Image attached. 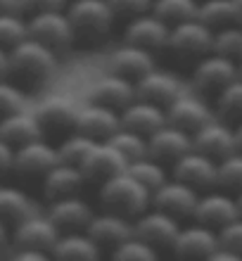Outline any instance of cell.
I'll return each mask as SVG.
<instances>
[{"label":"cell","instance_id":"cell-39","mask_svg":"<svg viewBox=\"0 0 242 261\" xmlns=\"http://www.w3.org/2000/svg\"><path fill=\"white\" fill-rule=\"evenodd\" d=\"M219 188L237 195L242 190V152L235 150L219 162Z\"/></svg>","mask_w":242,"mask_h":261},{"label":"cell","instance_id":"cell-11","mask_svg":"<svg viewBox=\"0 0 242 261\" xmlns=\"http://www.w3.org/2000/svg\"><path fill=\"white\" fill-rule=\"evenodd\" d=\"M169 34H171V27L150 10V12H145V14H138V17L126 19L124 43L145 48V50H150V53H159V50H166Z\"/></svg>","mask_w":242,"mask_h":261},{"label":"cell","instance_id":"cell-26","mask_svg":"<svg viewBox=\"0 0 242 261\" xmlns=\"http://www.w3.org/2000/svg\"><path fill=\"white\" fill-rule=\"evenodd\" d=\"M154 69V53L131 43H121L110 57V71L119 76H126L131 81H138L147 71Z\"/></svg>","mask_w":242,"mask_h":261},{"label":"cell","instance_id":"cell-15","mask_svg":"<svg viewBox=\"0 0 242 261\" xmlns=\"http://www.w3.org/2000/svg\"><path fill=\"white\" fill-rule=\"evenodd\" d=\"M62 230L55 226V221L48 214H31L26 219L14 226V242L17 247H29V249H41L52 256L57 240H60Z\"/></svg>","mask_w":242,"mask_h":261},{"label":"cell","instance_id":"cell-38","mask_svg":"<svg viewBox=\"0 0 242 261\" xmlns=\"http://www.w3.org/2000/svg\"><path fill=\"white\" fill-rule=\"evenodd\" d=\"M29 36V21L21 12H5L0 14V48H14L19 41Z\"/></svg>","mask_w":242,"mask_h":261},{"label":"cell","instance_id":"cell-6","mask_svg":"<svg viewBox=\"0 0 242 261\" xmlns=\"http://www.w3.org/2000/svg\"><path fill=\"white\" fill-rule=\"evenodd\" d=\"M26 21H29V36L36 38V41L45 43V45H50L55 53L67 50L71 43L76 41L71 19H69V14H67V7L64 10L36 12L31 17H26Z\"/></svg>","mask_w":242,"mask_h":261},{"label":"cell","instance_id":"cell-10","mask_svg":"<svg viewBox=\"0 0 242 261\" xmlns=\"http://www.w3.org/2000/svg\"><path fill=\"white\" fill-rule=\"evenodd\" d=\"M60 164V152L45 138H36L31 143L14 147V166L12 171L26 178H43L52 166Z\"/></svg>","mask_w":242,"mask_h":261},{"label":"cell","instance_id":"cell-21","mask_svg":"<svg viewBox=\"0 0 242 261\" xmlns=\"http://www.w3.org/2000/svg\"><path fill=\"white\" fill-rule=\"evenodd\" d=\"M126 169H128V162L124 159V154L117 147H112L107 140H100L90 150L86 162L81 164V171L86 173V180H93L97 186L104 183L107 178H112V176L126 171Z\"/></svg>","mask_w":242,"mask_h":261},{"label":"cell","instance_id":"cell-43","mask_svg":"<svg viewBox=\"0 0 242 261\" xmlns=\"http://www.w3.org/2000/svg\"><path fill=\"white\" fill-rule=\"evenodd\" d=\"M114 10L117 17H124V19H131V17H138V14H145L152 10L154 0H107Z\"/></svg>","mask_w":242,"mask_h":261},{"label":"cell","instance_id":"cell-19","mask_svg":"<svg viewBox=\"0 0 242 261\" xmlns=\"http://www.w3.org/2000/svg\"><path fill=\"white\" fill-rule=\"evenodd\" d=\"M86 230H88L90 238L102 247V252H110L112 254L114 247H119L124 240L133 238V219L104 209L102 214H95V216L90 219Z\"/></svg>","mask_w":242,"mask_h":261},{"label":"cell","instance_id":"cell-1","mask_svg":"<svg viewBox=\"0 0 242 261\" xmlns=\"http://www.w3.org/2000/svg\"><path fill=\"white\" fill-rule=\"evenodd\" d=\"M7 53H10V76L26 86H41L57 69L55 50L31 36H26Z\"/></svg>","mask_w":242,"mask_h":261},{"label":"cell","instance_id":"cell-50","mask_svg":"<svg viewBox=\"0 0 242 261\" xmlns=\"http://www.w3.org/2000/svg\"><path fill=\"white\" fill-rule=\"evenodd\" d=\"M235 143H237V150L242 152V121L235 124Z\"/></svg>","mask_w":242,"mask_h":261},{"label":"cell","instance_id":"cell-8","mask_svg":"<svg viewBox=\"0 0 242 261\" xmlns=\"http://www.w3.org/2000/svg\"><path fill=\"white\" fill-rule=\"evenodd\" d=\"M171 176L200 193H207L211 188H219V162L193 147L171 166Z\"/></svg>","mask_w":242,"mask_h":261},{"label":"cell","instance_id":"cell-27","mask_svg":"<svg viewBox=\"0 0 242 261\" xmlns=\"http://www.w3.org/2000/svg\"><path fill=\"white\" fill-rule=\"evenodd\" d=\"M86 183H88V180H86V173L81 171V166L60 162V164L52 166V169L43 176V193L52 202V199L78 195Z\"/></svg>","mask_w":242,"mask_h":261},{"label":"cell","instance_id":"cell-32","mask_svg":"<svg viewBox=\"0 0 242 261\" xmlns=\"http://www.w3.org/2000/svg\"><path fill=\"white\" fill-rule=\"evenodd\" d=\"M97 143H100V140L86 136V133H78V130H74V133H69L67 138H62V143L57 145L60 162H64V164L81 166L83 162H86V157L90 154V150H93Z\"/></svg>","mask_w":242,"mask_h":261},{"label":"cell","instance_id":"cell-47","mask_svg":"<svg viewBox=\"0 0 242 261\" xmlns=\"http://www.w3.org/2000/svg\"><path fill=\"white\" fill-rule=\"evenodd\" d=\"M10 76V53L5 48H0V79Z\"/></svg>","mask_w":242,"mask_h":261},{"label":"cell","instance_id":"cell-30","mask_svg":"<svg viewBox=\"0 0 242 261\" xmlns=\"http://www.w3.org/2000/svg\"><path fill=\"white\" fill-rule=\"evenodd\" d=\"M36 212L34 199L29 197L24 190L19 188H10V186H0V221L5 223H21V221L31 216Z\"/></svg>","mask_w":242,"mask_h":261},{"label":"cell","instance_id":"cell-7","mask_svg":"<svg viewBox=\"0 0 242 261\" xmlns=\"http://www.w3.org/2000/svg\"><path fill=\"white\" fill-rule=\"evenodd\" d=\"M180 223L176 216L162 212L157 206H150L147 212H143L138 219H133V235H138L140 240H145L147 245H152L157 252H171L173 242L178 238Z\"/></svg>","mask_w":242,"mask_h":261},{"label":"cell","instance_id":"cell-48","mask_svg":"<svg viewBox=\"0 0 242 261\" xmlns=\"http://www.w3.org/2000/svg\"><path fill=\"white\" fill-rule=\"evenodd\" d=\"M5 12H21L19 0H0V14H5Z\"/></svg>","mask_w":242,"mask_h":261},{"label":"cell","instance_id":"cell-18","mask_svg":"<svg viewBox=\"0 0 242 261\" xmlns=\"http://www.w3.org/2000/svg\"><path fill=\"white\" fill-rule=\"evenodd\" d=\"M136 97H138V93H136V81L114 74V71H110V74L102 76V79H97L88 88V102L104 105V107H112V110H117V112L128 107Z\"/></svg>","mask_w":242,"mask_h":261},{"label":"cell","instance_id":"cell-33","mask_svg":"<svg viewBox=\"0 0 242 261\" xmlns=\"http://www.w3.org/2000/svg\"><path fill=\"white\" fill-rule=\"evenodd\" d=\"M219 117L228 124H240L242 121V76L230 81L226 88L214 97Z\"/></svg>","mask_w":242,"mask_h":261},{"label":"cell","instance_id":"cell-46","mask_svg":"<svg viewBox=\"0 0 242 261\" xmlns=\"http://www.w3.org/2000/svg\"><path fill=\"white\" fill-rule=\"evenodd\" d=\"M48 252H41V249H29V247H17V252H14V261H45L48 259Z\"/></svg>","mask_w":242,"mask_h":261},{"label":"cell","instance_id":"cell-49","mask_svg":"<svg viewBox=\"0 0 242 261\" xmlns=\"http://www.w3.org/2000/svg\"><path fill=\"white\" fill-rule=\"evenodd\" d=\"M5 242H7V223L0 221V249L5 247Z\"/></svg>","mask_w":242,"mask_h":261},{"label":"cell","instance_id":"cell-2","mask_svg":"<svg viewBox=\"0 0 242 261\" xmlns=\"http://www.w3.org/2000/svg\"><path fill=\"white\" fill-rule=\"evenodd\" d=\"M100 204L128 219H138L152 206V190L145 188L128 169L100 183Z\"/></svg>","mask_w":242,"mask_h":261},{"label":"cell","instance_id":"cell-34","mask_svg":"<svg viewBox=\"0 0 242 261\" xmlns=\"http://www.w3.org/2000/svg\"><path fill=\"white\" fill-rule=\"evenodd\" d=\"M197 10H200V0H154L152 3V12L162 17L169 27L195 19Z\"/></svg>","mask_w":242,"mask_h":261},{"label":"cell","instance_id":"cell-51","mask_svg":"<svg viewBox=\"0 0 242 261\" xmlns=\"http://www.w3.org/2000/svg\"><path fill=\"white\" fill-rule=\"evenodd\" d=\"M235 199H237V206H240V216H242V190L235 195Z\"/></svg>","mask_w":242,"mask_h":261},{"label":"cell","instance_id":"cell-35","mask_svg":"<svg viewBox=\"0 0 242 261\" xmlns=\"http://www.w3.org/2000/svg\"><path fill=\"white\" fill-rule=\"evenodd\" d=\"M128 171H131L145 188H150L152 193L162 186V183H166V180L171 178V176L166 173V164L157 162V159L150 157V154L131 162V164H128Z\"/></svg>","mask_w":242,"mask_h":261},{"label":"cell","instance_id":"cell-14","mask_svg":"<svg viewBox=\"0 0 242 261\" xmlns=\"http://www.w3.org/2000/svg\"><path fill=\"white\" fill-rule=\"evenodd\" d=\"M166 119L169 124L176 128H183L193 136L195 130H200L202 126L214 119V112L209 107L207 97L200 93H183L166 107Z\"/></svg>","mask_w":242,"mask_h":261},{"label":"cell","instance_id":"cell-3","mask_svg":"<svg viewBox=\"0 0 242 261\" xmlns=\"http://www.w3.org/2000/svg\"><path fill=\"white\" fill-rule=\"evenodd\" d=\"M67 14L71 19L76 41L81 43H100L110 36L117 14L107 0H69Z\"/></svg>","mask_w":242,"mask_h":261},{"label":"cell","instance_id":"cell-13","mask_svg":"<svg viewBox=\"0 0 242 261\" xmlns=\"http://www.w3.org/2000/svg\"><path fill=\"white\" fill-rule=\"evenodd\" d=\"M197 199H200V190H195L193 186H187V183L171 176L152 193V206L171 214V216H176L180 221V219H193Z\"/></svg>","mask_w":242,"mask_h":261},{"label":"cell","instance_id":"cell-22","mask_svg":"<svg viewBox=\"0 0 242 261\" xmlns=\"http://www.w3.org/2000/svg\"><path fill=\"white\" fill-rule=\"evenodd\" d=\"M121 128V112L104 107V105L88 102L86 107H78L76 130L95 140H107Z\"/></svg>","mask_w":242,"mask_h":261},{"label":"cell","instance_id":"cell-20","mask_svg":"<svg viewBox=\"0 0 242 261\" xmlns=\"http://www.w3.org/2000/svg\"><path fill=\"white\" fill-rule=\"evenodd\" d=\"M216 247H219V230L193 221L185 228L180 226L171 252L183 259H209Z\"/></svg>","mask_w":242,"mask_h":261},{"label":"cell","instance_id":"cell-31","mask_svg":"<svg viewBox=\"0 0 242 261\" xmlns=\"http://www.w3.org/2000/svg\"><path fill=\"white\" fill-rule=\"evenodd\" d=\"M197 17L207 27L214 29V31L233 27V24H242V17H240V10H237L235 0H200Z\"/></svg>","mask_w":242,"mask_h":261},{"label":"cell","instance_id":"cell-23","mask_svg":"<svg viewBox=\"0 0 242 261\" xmlns=\"http://www.w3.org/2000/svg\"><path fill=\"white\" fill-rule=\"evenodd\" d=\"M166 124H169L166 107L154 105L150 100H143V97H136L128 107L121 110V126L136 130V133H140L145 138H150L154 130H159Z\"/></svg>","mask_w":242,"mask_h":261},{"label":"cell","instance_id":"cell-5","mask_svg":"<svg viewBox=\"0 0 242 261\" xmlns=\"http://www.w3.org/2000/svg\"><path fill=\"white\" fill-rule=\"evenodd\" d=\"M237 76H240L237 62L219 55V53H209L200 62H195L193 88L195 93H200L204 97H216L230 81H235Z\"/></svg>","mask_w":242,"mask_h":261},{"label":"cell","instance_id":"cell-29","mask_svg":"<svg viewBox=\"0 0 242 261\" xmlns=\"http://www.w3.org/2000/svg\"><path fill=\"white\" fill-rule=\"evenodd\" d=\"M0 138H5L12 147H19V145L31 143L36 138H43V128L36 114L19 110L7 114V117H0Z\"/></svg>","mask_w":242,"mask_h":261},{"label":"cell","instance_id":"cell-12","mask_svg":"<svg viewBox=\"0 0 242 261\" xmlns=\"http://www.w3.org/2000/svg\"><path fill=\"white\" fill-rule=\"evenodd\" d=\"M34 114L43 128V136L67 138L69 133L76 130L78 107L71 102L69 97H60V95L48 97V100H43V102L36 107Z\"/></svg>","mask_w":242,"mask_h":261},{"label":"cell","instance_id":"cell-16","mask_svg":"<svg viewBox=\"0 0 242 261\" xmlns=\"http://www.w3.org/2000/svg\"><path fill=\"white\" fill-rule=\"evenodd\" d=\"M193 147L195 150L204 152L211 159L221 162L223 157H228L230 152L237 150L235 143V126H230L223 119H211L202 126L200 130L193 133Z\"/></svg>","mask_w":242,"mask_h":261},{"label":"cell","instance_id":"cell-42","mask_svg":"<svg viewBox=\"0 0 242 261\" xmlns=\"http://www.w3.org/2000/svg\"><path fill=\"white\" fill-rule=\"evenodd\" d=\"M219 245L235 252L242 259V216H237L235 221H230L228 226H223L219 230Z\"/></svg>","mask_w":242,"mask_h":261},{"label":"cell","instance_id":"cell-40","mask_svg":"<svg viewBox=\"0 0 242 261\" xmlns=\"http://www.w3.org/2000/svg\"><path fill=\"white\" fill-rule=\"evenodd\" d=\"M112 256L121 261H154L159 256V252L152 245H147L145 240H140L138 235H133V238L121 242L119 247L112 249Z\"/></svg>","mask_w":242,"mask_h":261},{"label":"cell","instance_id":"cell-36","mask_svg":"<svg viewBox=\"0 0 242 261\" xmlns=\"http://www.w3.org/2000/svg\"><path fill=\"white\" fill-rule=\"evenodd\" d=\"M107 143H110L112 147H117V150L124 154V159L128 164L147 154V138L136 133V130H131V128H124V126H121L112 138H107Z\"/></svg>","mask_w":242,"mask_h":261},{"label":"cell","instance_id":"cell-37","mask_svg":"<svg viewBox=\"0 0 242 261\" xmlns=\"http://www.w3.org/2000/svg\"><path fill=\"white\" fill-rule=\"evenodd\" d=\"M214 53L228 57L233 62H242V24L214 31Z\"/></svg>","mask_w":242,"mask_h":261},{"label":"cell","instance_id":"cell-25","mask_svg":"<svg viewBox=\"0 0 242 261\" xmlns=\"http://www.w3.org/2000/svg\"><path fill=\"white\" fill-rule=\"evenodd\" d=\"M48 216L55 221V226L62 233H71V230H86L95 214L86 199H81L78 195H71V197L52 199Z\"/></svg>","mask_w":242,"mask_h":261},{"label":"cell","instance_id":"cell-41","mask_svg":"<svg viewBox=\"0 0 242 261\" xmlns=\"http://www.w3.org/2000/svg\"><path fill=\"white\" fill-rule=\"evenodd\" d=\"M19 110H26V95L24 90L17 86V83L0 79V117H7L12 112H19Z\"/></svg>","mask_w":242,"mask_h":261},{"label":"cell","instance_id":"cell-17","mask_svg":"<svg viewBox=\"0 0 242 261\" xmlns=\"http://www.w3.org/2000/svg\"><path fill=\"white\" fill-rule=\"evenodd\" d=\"M193 150V136L183 128L166 124L147 138V154L166 166H173L183 154Z\"/></svg>","mask_w":242,"mask_h":261},{"label":"cell","instance_id":"cell-4","mask_svg":"<svg viewBox=\"0 0 242 261\" xmlns=\"http://www.w3.org/2000/svg\"><path fill=\"white\" fill-rule=\"evenodd\" d=\"M166 50L178 62H200L204 55L214 53V29L207 27L200 17L173 24Z\"/></svg>","mask_w":242,"mask_h":261},{"label":"cell","instance_id":"cell-24","mask_svg":"<svg viewBox=\"0 0 242 261\" xmlns=\"http://www.w3.org/2000/svg\"><path fill=\"white\" fill-rule=\"evenodd\" d=\"M136 93L143 100H150L154 105L169 107L176 97L185 93V88H183L178 76L169 74V71H159V69H152L143 79L136 81Z\"/></svg>","mask_w":242,"mask_h":261},{"label":"cell","instance_id":"cell-44","mask_svg":"<svg viewBox=\"0 0 242 261\" xmlns=\"http://www.w3.org/2000/svg\"><path fill=\"white\" fill-rule=\"evenodd\" d=\"M69 0H19V10L21 14H31L36 12H48V10H64Z\"/></svg>","mask_w":242,"mask_h":261},{"label":"cell","instance_id":"cell-28","mask_svg":"<svg viewBox=\"0 0 242 261\" xmlns=\"http://www.w3.org/2000/svg\"><path fill=\"white\" fill-rule=\"evenodd\" d=\"M55 259H74V261H93L102 256V247L90 238L88 230H71L62 233L52 249Z\"/></svg>","mask_w":242,"mask_h":261},{"label":"cell","instance_id":"cell-9","mask_svg":"<svg viewBox=\"0 0 242 261\" xmlns=\"http://www.w3.org/2000/svg\"><path fill=\"white\" fill-rule=\"evenodd\" d=\"M237 216H240V206H237L235 195L223 190V188H211L204 195H200L193 221L204 223V226L214 228V230H221L223 226H228Z\"/></svg>","mask_w":242,"mask_h":261},{"label":"cell","instance_id":"cell-53","mask_svg":"<svg viewBox=\"0 0 242 261\" xmlns=\"http://www.w3.org/2000/svg\"><path fill=\"white\" fill-rule=\"evenodd\" d=\"M237 71H240V76H242V62H240V64H237Z\"/></svg>","mask_w":242,"mask_h":261},{"label":"cell","instance_id":"cell-45","mask_svg":"<svg viewBox=\"0 0 242 261\" xmlns=\"http://www.w3.org/2000/svg\"><path fill=\"white\" fill-rule=\"evenodd\" d=\"M14 166V147L7 143L5 138H0V173L12 171Z\"/></svg>","mask_w":242,"mask_h":261},{"label":"cell","instance_id":"cell-52","mask_svg":"<svg viewBox=\"0 0 242 261\" xmlns=\"http://www.w3.org/2000/svg\"><path fill=\"white\" fill-rule=\"evenodd\" d=\"M237 3V10H240V17H242V0H235Z\"/></svg>","mask_w":242,"mask_h":261}]
</instances>
